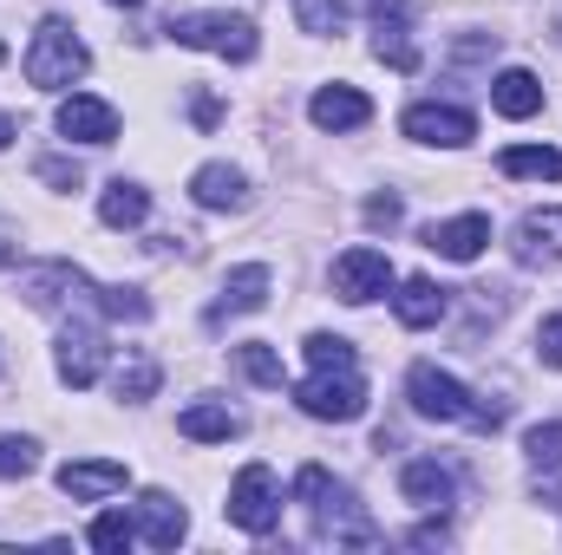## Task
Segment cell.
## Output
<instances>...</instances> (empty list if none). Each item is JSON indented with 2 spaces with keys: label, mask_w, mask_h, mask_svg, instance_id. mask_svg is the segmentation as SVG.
I'll use <instances>...</instances> for the list:
<instances>
[{
  "label": "cell",
  "mask_w": 562,
  "mask_h": 555,
  "mask_svg": "<svg viewBox=\"0 0 562 555\" xmlns=\"http://www.w3.org/2000/svg\"><path fill=\"white\" fill-rule=\"evenodd\" d=\"M112 7H125V13H132V7H144V0H112Z\"/></svg>",
  "instance_id": "38"
},
{
  "label": "cell",
  "mask_w": 562,
  "mask_h": 555,
  "mask_svg": "<svg viewBox=\"0 0 562 555\" xmlns=\"http://www.w3.org/2000/svg\"><path fill=\"white\" fill-rule=\"evenodd\" d=\"M7 262H13V249H7V242H0V269H7Z\"/></svg>",
  "instance_id": "37"
},
{
  "label": "cell",
  "mask_w": 562,
  "mask_h": 555,
  "mask_svg": "<svg viewBox=\"0 0 562 555\" xmlns=\"http://www.w3.org/2000/svg\"><path fill=\"white\" fill-rule=\"evenodd\" d=\"M236 366L256 380V386H269V393H281V360L262 347V340H249V347H236Z\"/></svg>",
  "instance_id": "29"
},
{
  "label": "cell",
  "mask_w": 562,
  "mask_h": 555,
  "mask_svg": "<svg viewBox=\"0 0 562 555\" xmlns=\"http://www.w3.org/2000/svg\"><path fill=\"white\" fill-rule=\"evenodd\" d=\"M0 66H7V46H0Z\"/></svg>",
  "instance_id": "39"
},
{
  "label": "cell",
  "mask_w": 562,
  "mask_h": 555,
  "mask_svg": "<svg viewBox=\"0 0 562 555\" xmlns=\"http://www.w3.org/2000/svg\"><path fill=\"white\" fill-rule=\"evenodd\" d=\"M157 380H164V373H157V360H150V353H132V360L119 366V399L144 406V399L157 393Z\"/></svg>",
  "instance_id": "25"
},
{
  "label": "cell",
  "mask_w": 562,
  "mask_h": 555,
  "mask_svg": "<svg viewBox=\"0 0 562 555\" xmlns=\"http://www.w3.org/2000/svg\"><path fill=\"white\" fill-rule=\"evenodd\" d=\"M294 20H301V33L327 39V33L347 26V7H340V0H294Z\"/></svg>",
  "instance_id": "26"
},
{
  "label": "cell",
  "mask_w": 562,
  "mask_h": 555,
  "mask_svg": "<svg viewBox=\"0 0 562 555\" xmlns=\"http://www.w3.org/2000/svg\"><path fill=\"white\" fill-rule=\"evenodd\" d=\"M497 170H504V177H537V183H562V150H550V144H510V150L497 157Z\"/></svg>",
  "instance_id": "24"
},
{
  "label": "cell",
  "mask_w": 562,
  "mask_h": 555,
  "mask_svg": "<svg viewBox=\"0 0 562 555\" xmlns=\"http://www.w3.org/2000/svg\"><path fill=\"white\" fill-rule=\"evenodd\" d=\"M229 523L236 530H249V536H269L281 523V490H276V471L269 464H243L236 471V484H229Z\"/></svg>",
  "instance_id": "6"
},
{
  "label": "cell",
  "mask_w": 562,
  "mask_h": 555,
  "mask_svg": "<svg viewBox=\"0 0 562 555\" xmlns=\"http://www.w3.org/2000/svg\"><path fill=\"white\" fill-rule=\"evenodd\" d=\"M40 183H59V190H72V183H79V163H66V157H40Z\"/></svg>",
  "instance_id": "33"
},
{
  "label": "cell",
  "mask_w": 562,
  "mask_h": 555,
  "mask_svg": "<svg viewBox=\"0 0 562 555\" xmlns=\"http://www.w3.org/2000/svg\"><path fill=\"white\" fill-rule=\"evenodd\" d=\"M33 464H40V444L33 438H0V477H33Z\"/></svg>",
  "instance_id": "31"
},
{
  "label": "cell",
  "mask_w": 562,
  "mask_h": 555,
  "mask_svg": "<svg viewBox=\"0 0 562 555\" xmlns=\"http://www.w3.org/2000/svg\"><path fill=\"white\" fill-rule=\"evenodd\" d=\"M451 490H458V484H451V471H445L438 457H413V464L400 471V497H406L413 510H445Z\"/></svg>",
  "instance_id": "17"
},
{
  "label": "cell",
  "mask_w": 562,
  "mask_h": 555,
  "mask_svg": "<svg viewBox=\"0 0 562 555\" xmlns=\"http://www.w3.org/2000/svg\"><path fill=\"white\" fill-rule=\"evenodd\" d=\"M406 543H413V550H438V543H451V530H445V523H425V530H413Z\"/></svg>",
  "instance_id": "35"
},
{
  "label": "cell",
  "mask_w": 562,
  "mask_h": 555,
  "mask_svg": "<svg viewBox=\"0 0 562 555\" xmlns=\"http://www.w3.org/2000/svg\"><path fill=\"white\" fill-rule=\"evenodd\" d=\"M294 503L301 510H314V530L327 536V543H380V530L367 523V510L353 503V490L347 484H334L321 464H301V477H294Z\"/></svg>",
  "instance_id": "1"
},
{
  "label": "cell",
  "mask_w": 562,
  "mask_h": 555,
  "mask_svg": "<svg viewBox=\"0 0 562 555\" xmlns=\"http://www.w3.org/2000/svg\"><path fill=\"white\" fill-rule=\"evenodd\" d=\"M132 543H138V523H132L125 510H105V517L92 523V550L119 555V550H132Z\"/></svg>",
  "instance_id": "28"
},
{
  "label": "cell",
  "mask_w": 562,
  "mask_h": 555,
  "mask_svg": "<svg viewBox=\"0 0 562 555\" xmlns=\"http://www.w3.org/2000/svg\"><path fill=\"white\" fill-rule=\"evenodd\" d=\"M537 360H543V366H557V373H562V314H550V320L537 327Z\"/></svg>",
  "instance_id": "32"
},
{
  "label": "cell",
  "mask_w": 562,
  "mask_h": 555,
  "mask_svg": "<svg viewBox=\"0 0 562 555\" xmlns=\"http://www.w3.org/2000/svg\"><path fill=\"white\" fill-rule=\"evenodd\" d=\"M190 196H196L203 209H243V203H249V183H243V170H229V163H203V170L190 177Z\"/></svg>",
  "instance_id": "19"
},
{
  "label": "cell",
  "mask_w": 562,
  "mask_h": 555,
  "mask_svg": "<svg viewBox=\"0 0 562 555\" xmlns=\"http://www.w3.org/2000/svg\"><path fill=\"white\" fill-rule=\"evenodd\" d=\"M406 399H413V412L419 418H438V424H477V431H497L504 424V406H477L451 373H438L431 360H419L413 373H406Z\"/></svg>",
  "instance_id": "2"
},
{
  "label": "cell",
  "mask_w": 562,
  "mask_h": 555,
  "mask_svg": "<svg viewBox=\"0 0 562 555\" xmlns=\"http://www.w3.org/2000/svg\"><path fill=\"white\" fill-rule=\"evenodd\" d=\"M445 307H451V287H438L431 275L400 281V294H393L400 327H438V320H445Z\"/></svg>",
  "instance_id": "15"
},
{
  "label": "cell",
  "mask_w": 562,
  "mask_h": 555,
  "mask_svg": "<svg viewBox=\"0 0 562 555\" xmlns=\"http://www.w3.org/2000/svg\"><path fill=\"white\" fill-rule=\"evenodd\" d=\"M484 242H491V216H477V209L425 229V249H431V256H445V262H477V256H484Z\"/></svg>",
  "instance_id": "12"
},
{
  "label": "cell",
  "mask_w": 562,
  "mask_h": 555,
  "mask_svg": "<svg viewBox=\"0 0 562 555\" xmlns=\"http://www.w3.org/2000/svg\"><path fill=\"white\" fill-rule=\"evenodd\" d=\"M99 373H105V333L92 320H72L59 333V380L72 393H86V386H99Z\"/></svg>",
  "instance_id": "7"
},
{
  "label": "cell",
  "mask_w": 562,
  "mask_h": 555,
  "mask_svg": "<svg viewBox=\"0 0 562 555\" xmlns=\"http://www.w3.org/2000/svg\"><path fill=\"white\" fill-rule=\"evenodd\" d=\"M307 118H314L321 132H360V125L373 118V99L353 92V86H321V92L307 99Z\"/></svg>",
  "instance_id": "13"
},
{
  "label": "cell",
  "mask_w": 562,
  "mask_h": 555,
  "mask_svg": "<svg viewBox=\"0 0 562 555\" xmlns=\"http://www.w3.org/2000/svg\"><path fill=\"white\" fill-rule=\"evenodd\" d=\"M177 431H183L190 444H229V438L243 431V418L229 412V406H210V399H203V406H183V412H177Z\"/></svg>",
  "instance_id": "22"
},
{
  "label": "cell",
  "mask_w": 562,
  "mask_h": 555,
  "mask_svg": "<svg viewBox=\"0 0 562 555\" xmlns=\"http://www.w3.org/2000/svg\"><path fill=\"white\" fill-rule=\"evenodd\" d=\"M400 125H406V138L413 144H445V150H458V144L477 138V118L458 112V105H413Z\"/></svg>",
  "instance_id": "11"
},
{
  "label": "cell",
  "mask_w": 562,
  "mask_h": 555,
  "mask_svg": "<svg viewBox=\"0 0 562 555\" xmlns=\"http://www.w3.org/2000/svg\"><path fill=\"white\" fill-rule=\"evenodd\" d=\"M373 59H386L393 72H413L419 66V46H413V20L400 0H373Z\"/></svg>",
  "instance_id": "10"
},
{
  "label": "cell",
  "mask_w": 562,
  "mask_h": 555,
  "mask_svg": "<svg viewBox=\"0 0 562 555\" xmlns=\"http://www.w3.org/2000/svg\"><path fill=\"white\" fill-rule=\"evenodd\" d=\"M491 105H497L504 118H537V112H543V79L524 72V66H510V72L491 79Z\"/></svg>",
  "instance_id": "18"
},
{
  "label": "cell",
  "mask_w": 562,
  "mask_h": 555,
  "mask_svg": "<svg viewBox=\"0 0 562 555\" xmlns=\"http://www.w3.org/2000/svg\"><path fill=\"white\" fill-rule=\"evenodd\" d=\"M517 256L524 262H562V209H530L517 223Z\"/></svg>",
  "instance_id": "20"
},
{
  "label": "cell",
  "mask_w": 562,
  "mask_h": 555,
  "mask_svg": "<svg viewBox=\"0 0 562 555\" xmlns=\"http://www.w3.org/2000/svg\"><path fill=\"white\" fill-rule=\"evenodd\" d=\"M144 216H150V190H144V183H125V177H112L105 196H99V223H105V229H138Z\"/></svg>",
  "instance_id": "21"
},
{
  "label": "cell",
  "mask_w": 562,
  "mask_h": 555,
  "mask_svg": "<svg viewBox=\"0 0 562 555\" xmlns=\"http://www.w3.org/2000/svg\"><path fill=\"white\" fill-rule=\"evenodd\" d=\"M59 132L79 144H112L119 138V112L105 105V99H92V92H72L66 105H59Z\"/></svg>",
  "instance_id": "14"
},
{
  "label": "cell",
  "mask_w": 562,
  "mask_h": 555,
  "mask_svg": "<svg viewBox=\"0 0 562 555\" xmlns=\"http://www.w3.org/2000/svg\"><path fill=\"white\" fill-rule=\"evenodd\" d=\"M367 223H373V229H393V223H400V196H373V203H367Z\"/></svg>",
  "instance_id": "34"
},
{
  "label": "cell",
  "mask_w": 562,
  "mask_h": 555,
  "mask_svg": "<svg viewBox=\"0 0 562 555\" xmlns=\"http://www.w3.org/2000/svg\"><path fill=\"white\" fill-rule=\"evenodd\" d=\"M132 484V471L119 464V457H72V464H59V490L72 497V503H99V497H119Z\"/></svg>",
  "instance_id": "9"
},
{
  "label": "cell",
  "mask_w": 562,
  "mask_h": 555,
  "mask_svg": "<svg viewBox=\"0 0 562 555\" xmlns=\"http://www.w3.org/2000/svg\"><path fill=\"white\" fill-rule=\"evenodd\" d=\"M393 287V262L380 256V249H347V256H334V294L340 301H380Z\"/></svg>",
  "instance_id": "8"
},
{
  "label": "cell",
  "mask_w": 562,
  "mask_h": 555,
  "mask_svg": "<svg viewBox=\"0 0 562 555\" xmlns=\"http://www.w3.org/2000/svg\"><path fill=\"white\" fill-rule=\"evenodd\" d=\"M294 406L307 418H327V424H353L367 412V380H360V366H314L294 386Z\"/></svg>",
  "instance_id": "5"
},
{
  "label": "cell",
  "mask_w": 562,
  "mask_h": 555,
  "mask_svg": "<svg viewBox=\"0 0 562 555\" xmlns=\"http://www.w3.org/2000/svg\"><path fill=\"white\" fill-rule=\"evenodd\" d=\"M86 66H92V59H86V39L72 33V20H40V33H33V46H26V86L59 92V86H72Z\"/></svg>",
  "instance_id": "4"
},
{
  "label": "cell",
  "mask_w": 562,
  "mask_h": 555,
  "mask_svg": "<svg viewBox=\"0 0 562 555\" xmlns=\"http://www.w3.org/2000/svg\"><path fill=\"white\" fill-rule=\"evenodd\" d=\"M269 262H243V269H229L223 281V301L210 307V320H229V314H256L262 301H269Z\"/></svg>",
  "instance_id": "16"
},
{
  "label": "cell",
  "mask_w": 562,
  "mask_h": 555,
  "mask_svg": "<svg viewBox=\"0 0 562 555\" xmlns=\"http://www.w3.org/2000/svg\"><path fill=\"white\" fill-rule=\"evenodd\" d=\"M138 517H144V543H150V550H177V543H183V530H190V523H183V510H177V497H164V490H150V497H144Z\"/></svg>",
  "instance_id": "23"
},
{
  "label": "cell",
  "mask_w": 562,
  "mask_h": 555,
  "mask_svg": "<svg viewBox=\"0 0 562 555\" xmlns=\"http://www.w3.org/2000/svg\"><path fill=\"white\" fill-rule=\"evenodd\" d=\"M307 366H360V353H353V340H340V333H314V340H307Z\"/></svg>",
  "instance_id": "30"
},
{
  "label": "cell",
  "mask_w": 562,
  "mask_h": 555,
  "mask_svg": "<svg viewBox=\"0 0 562 555\" xmlns=\"http://www.w3.org/2000/svg\"><path fill=\"white\" fill-rule=\"evenodd\" d=\"M524 457H530L537 471H557L562 464V418L557 424H530V431H524Z\"/></svg>",
  "instance_id": "27"
},
{
  "label": "cell",
  "mask_w": 562,
  "mask_h": 555,
  "mask_svg": "<svg viewBox=\"0 0 562 555\" xmlns=\"http://www.w3.org/2000/svg\"><path fill=\"white\" fill-rule=\"evenodd\" d=\"M164 33L177 46H196V53H216V59H236V66L262 53V33H256L249 13H177Z\"/></svg>",
  "instance_id": "3"
},
{
  "label": "cell",
  "mask_w": 562,
  "mask_h": 555,
  "mask_svg": "<svg viewBox=\"0 0 562 555\" xmlns=\"http://www.w3.org/2000/svg\"><path fill=\"white\" fill-rule=\"evenodd\" d=\"M13 138V118H7V112H0V144Z\"/></svg>",
  "instance_id": "36"
}]
</instances>
